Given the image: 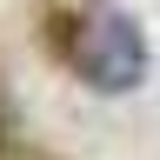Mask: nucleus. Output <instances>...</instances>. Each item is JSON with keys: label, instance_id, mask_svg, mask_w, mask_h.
Returning <instances> with one entry per match:
<instances>
[{"label": "nucleus", "instance_id": "1", "mask_svg": "<svg viewBox=\"0 0 160 160\" xmlns=\"http://www.w3.org/2000/svg\"><path fill=\"white\" fill-rule=\"evenodd\" d=\"M53 53H60V67H67L87 93H133V87H147V73H153V40L147 27L127 13V7H107V0H87L80 13L67 20H53Z\"/></svg>", "mask_w": 160, "mask_h": 160}]
</instances>
